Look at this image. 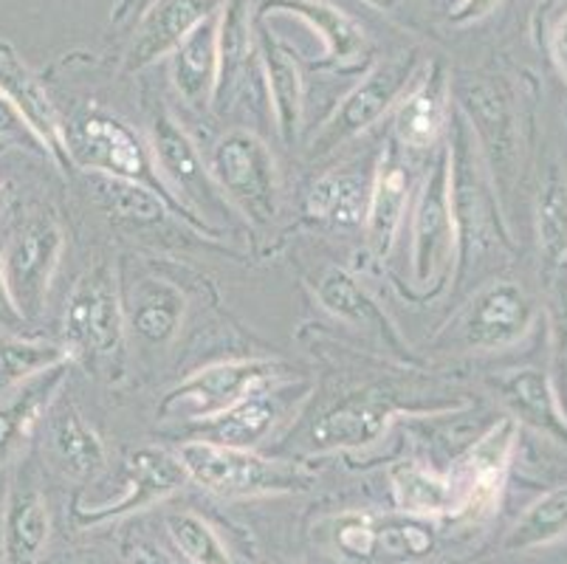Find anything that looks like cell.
<instances>
[{"label":"cell","instance_id":"ab89813d","mask_svg":"<svg viewBox=\"0 0 567 564\" xmlns=\"http://www.w3.org/2000/svg\"><path fill=\"white\" fill-rule=\"evenodd\" d=\"M554 57L559 62L561 74L567 76V14L561 18V23L556 25V34H554Z\"/></svg>","mask_w":567,"mask_h":564},{"label":"cell","instance_id":"f35d334b","mask_svg":"<svg viewBox=\"0 0 567 564\" xmlns=\"http://www.w3.org/2000/svg\"><path fill=\"white\" fill-rule=\"evenodd\" d=\"M131 564H175L169 558V553H164V547H158L156 542H138L131 551Z\"/></svg>","mask_w":567,"mask_h":564},{"label":"cell","instance_id":"52a82bcc","mask_svg":"<svg viewBox=\"0 0 567 564\" xmlns=\"http://www.w3.org/2000/svg\"><path fill=\"white\" fill-rule=\"evenodd\" d=\"M65 336L74 348L111 356L122 345V308L116 277L107 266H96L76 279L65 308Z\"/></svg>","mask_w":567,"mask_h":564},{"label":"cell","instance_id":"8992f818","mask_svg":"<svg viewBox=\"0 0 567 564\" xmlns=\"http://www.w3.org/2000/svg\"><path fill=\"white\" fill-rule=\"evenodd\" d=\"M455 206H452V153L441 158L426 178L412 217V268L417 283H432L450 263L455 248Z\"/></svg>","mask_w":567,"mask_h":564},{"label":"cell","instance_id":"9c48e42d","mask_svg":"<svg viewBox=\"0 0 567 564\" xmlns=\"http://www.w3.org/2000/svg\"><path fill=\"white\" fill-rule=\"evenodd\" d=\"M0 93L7 96V102L23 119L32 136L54 155L56 162L71 164L69 139H65V127L54 102L49 100L38 76L9 43H0Z\"/></svg>","mask_w":567,"mask_h":564},{"label":"cell","instance_id":"83f0119b","mask_svg":"<svg viewBox=\"0 0 567 564\" xmlns=\"http://www.w3.org/2000/svg\"><path fill=\"white\" fill-rule=\"evenodd\" d=\"M370 189L359 175H328L317 181L308 198V212L339 226H359L368 215Z\"/></svg>","mask_w":567,"mask_h":564},{"label":"cell","instance_id":"d6a6232c","mask_svg":"<svg viewBox=\"0 0 567 564\" xmlns=\"http://www.w3.org/2000/svg\"><path fill=\"white\" fill-rule=\"evenodd\" d=\"M167 531L173 536L175 547L182 551L184 558L193 564H231L224 542L215 534V527L200 520L193 511H182L167 520Z\"/></svg>","mask_w":567,"mask_h":564},{"label":"cell","instance_id":"74e56055","mask_svg":"<svg viewBox=\"0 0 567 564\" xmlns=\"http://www.w3.org/2000/svg\"><path fill=\"white\" fill-rule=\"evenodd\" d=\"M499 0H457L455 9H452V20L455 23H472V20H481L497 7Z\"/></svg>","mask_w":567,"mask_h":564},{"label":"cell","instance_id":"d590c367","mask_svg":"<svg viewBox=\"0 0 567 564\" xmlns=\"http://www.w3.org/2000/svg\"><path fill=\"white\" fill-rule=\"evenodd\" d=\"M379 547L390 556H421L432 547V534L417 522H384L379 525Z\"/></svg>","mask_w":567,"mask_h":564},{"label":"cell","instance_id":"8fae6325","mask_svg":"<svg viewBox=\"0 0 567 564\" xmlns=\"http://www.w3.org/2000/svg\"><path fill=\"white\" fill-rule=\"evenodd\" d=\"M534 302L517 283H494L474 297L466 314V341L472 348L499 350L523 339L534 325Z\"/></svg>","mask_w":567,"mask_h":564},{"label":"cell","instance_id":"8d00e7d4","mask_svg":"<svg viewBox=\"0 0 567 564\" xmlns=\"http://www.w3.org/2000/svg\"><path fill=\"white\" fill-rule=\"evenodd\" d=\"M337 542L348 556L370 558L379 551V525L370 516H344L339 522Z\"/></svg>","mask_w":567,"mask_h":564},{"label":"cell","instance_id":"836d02e7","mask_svg":"<svg viewBox=\"0 0 567 564\" xmlns=\"http://www.w3.org/2000/svg\"><path fill=\"white\" fill-rule=\"evenodd\" d=\"M63 361H69V353L49 345H25V341L0 345V387L20 384L23 379H32Z\"/></svg>","mask_w":567,"mask_h":564},{"label":"cell","instance_id":"b9f144b4","mask_svg":"<svg viewBox=\"0 0 567 564\" xmlns=\"http://www.w3.org/2000/svg\"><path fill=\"white\" fill-rule=\"evenodd\" d=\"M370 7H375V9H390V7H395V0H368Z\"/></svg>","mask_w":567,"mask_h":564},{"label":"cell","instance_id":"484cf974","mask_svg":"<svg viewBox=\"0 0 567 564\" xmlns=\"http://www.w3.org/2000/svg\"><path fill=\"white\" fill-rule=\"evenodd\" d=\"M393 494L399 509L412 516L446 514L457 505L455 480L441 478L417 463L393 469Z\"/></svg>","mask_w":567,"mask_h":564},{"label":"cell","instance_id":"f1b7e54d","mask_svg":"<svg viewBox=\"0 0 567 564\" xmlns=\"http://www.w3.org/2000/svg\"><path fill=\"white\" fill-rule=\"evenodd\" d=\"M567 534V485L539 496L505 540L508 551H530Z\"/></svg>","mask_w":567,"mask_h":564},{"label":"cell","instance_id":"30bf717a","mask_svg":"<svg viewBox=\"0 0 567 564\" xmlns=\"http://www.w3.org/2000/svg\"><path fill=\"white\" fill-rule=\"evenodd\" d=\"M69 139L71 162L80 167H94L113 178H142L147 170V158L138 139L127 131L125 124L111 116H85L76 122L74 136Z\"/></svg>","mask_w":567,"mask_h":564},{"label":"cell","instance_id":"603a6c76","mask_svg":"<svg viewBox=\"0 0 567 564\" xmlns=\"http://www.w3.org/2000/svg\"><path fill=\"white\" fill-rule=\"evenodd\" d=\"M262 12L293 14V18L306 20L311 29L322 34L324 45H328V51H324L328 60L353 62L364 51L362 25L324 0H266Z\"/></svg>","mask_w":567,"mask_h":564},{"label":"cell","instance_id":"ba28073f","mask_svg":"<svg viewBox=\"0 0 567 564\" xmlns=\"http://www.w3.org/2000/svg\"><path fill=\"white\" fill-rule=\"evenodd\" d=\"M412 69H415V57L412 54H401L393 57V60L379 62L364 82L353 88L342 100L339 111L333 113V119L324 127L322 139V150L333 147L337 142H344V139L355 136V133H362L364 127L375 122L386 107L393 105L399 100L404 88L410 85L412 80Z\"/></svg>","mask_w":567,"mask_h":564},{"label":"cell","instance_id":"9a60e30c","mask_svg":"<svg viewBox=\"0 0 567 564\" xmlns=\"http://www.w3.org/2000/svg\"><path fill=\"white\" fill-rule=\"evenodd\" d=\"M218 7L220 0H162L138 25L136 40L127 54V65L144 69L167 51H175L189 31L204 23L209 14H215Z\"/></svg>","mask_w":567,"mask_h":564},{"label":"cell","instance_id":"e0dca14e","mask_svg":"<svg viewBox=\"0 0 567 564\" xmlns=\"http://www.w3.org/2000/svg\"><path fill=\"white\" fill-rule=\"evenodd\" d=\"M220 80V18L209 14L173 51V82L189 105H206Z\"/></svg>","mask_w":567,"mask_h":564},{"label":"cell","instance_id":"4fadbf2b","mask_svg":"<svg viewBox=\"0 0 567 564\" xmlns=\"http://www.w3.org/2000/svg\"><path fill=\"white\" fill-rule=\"evenodd\" d=\"M517 429L519 423L514 418H503L472 449L466 460V489H463L457 511L474 516V520L492 514L503 494L508 460H512L514 443H517Z\"/></svg>","mask_w":567,"mask_h":564},{"label":"cell","instance_id":"2e32d148","mask_svg":"<svg viewBox=\"0 0 567 564\" xmlns=\"http://www.w3.org/2000/svg\"><path fill=\"white\" fill-rule=\"evenodd\" d=\"M51 514L40 489L29 483H14L3 509V564H38L49 545Z\"/></svg>","mask_w":567,"mask_h":564},{"label":"cell","instance_id":"ffe728a7","mask_svg":"<svg viewBox=\"0 0 567 564\" xmlns=\"http://www.w3.org/2000/svg\"><path fill=\"white\" fill-rule=\"evenodd\" d=\"M49 447L56 465H60L69 478L87 480L105 469V443L100 441L96 429L87 427L85 418H82L71 403H63V407L51 416Z\"/></svg>","mask_w":567,"mask_h":564},{"label":"cell","instance_id":"ee69618b","mask_svg":"<svg viewBox=\"0 0 567 564\" xmlns=\"http://www.w3.org/2000/svg\"><path fill=\"white\" fill-rule=\"evenodd\" d=\"M0 153H3V147H0ZM0 195H3V189H0Z\"/></svg>","mask_w":567,"mask_h":564},{"label":"cell","instance_id":"7bdbcfd3","mask_svg":"<svg viewBox=\"0 0 567 564\" xmlns=\"http://www.w3.org/2000/svg\"><path fill=\"white\" fill-rule=\"evenodd\" d=\"M266 564H297V562H286V558H268Z\"/></svg>","mask_w":567,"mask_h":564},{"label":"cell","instance_id":"f546056e","mask_svg":"<svg viewBox=\"0 0 567 564\" xmlns=\"http://www.w3.org/2000/svg\"><path fill=\"white\" fill-rule=\"evenodd\" d=\"M184 317V299L175 288L164 283H151L138 291L133 305V328L142 339L153 345H164L175 336Z\"/></svg>","mask_w":567,"mask_h":564},{"label":"cell","instance_id":"4dcf8cb0","mask_svg":"<svg viewBox=\"0 0 567 564\" xmlns=\"http://www.w3.org/2000/svg\"><path fill=\"white\" fill-rule=\"evenodd\" d=\"M209 429H213V441L224 443V447L251 449L275 423V407L262 396H249L240 403H235L231 410L220 412V416L209 418Z\"/></svg>","mask_w":567,"mask_h":564},{"label":"cell","instance_id":"ac0fdd59","mask_svg":"<svg viewBox=\"0 0 567 564\" xmlns=\"http://www.w3.org/2000/svg\"><path fill=\"white\" fill-rule=\"evenodd\" d=\"M63 381L65 361L38 372L32 379H23L0 401V463L29 438L32 427L38 423L40 412L49 407L54 392L63 387Z\"/></svg>","mask_w":567,"mask_h":564},{"label":"cell","instance_id":"5b68a950","mask_svg":"<svg viewBox=\"0 0 567 564\" xmlns=\"http://www.w3.org/2000/svg\"><path fill=\"white\" fill-rule=\"evenodd\" d=\"M187 483V469L182 458H173L164 449H138L127 458L122 478H118V491L100 505L76 511V525H100V522L118 520V516L133 514V511L151 509L162 503L169 494Z\"/></svg>","mask_w":567,"mask_h":564},{"label":"cell","instance_id":"44dd1931","mask_svg":"<svg viewBox=\"0 0 567 564\" xmlns=\"http://www.w3.org/2000/svg\"><path fill=\"white\" fill-rule=\"evenodd\" d=\"M153 147H156V158L158 164H162L164 175H167L187 198L198 201L206 209L218 204V193H215L213 181L206 175L193 142H189L187 133H184L178 124H173V119H158L156 127H153Z\"/></svg>","mask_w":567,"mask_h":564},{"label":"cell","instance_id":"277c9868","mask_svg":"<svg viewBox=\"0 0 567 564\" xmlns=\"http://www.w3.org/2000/svg\"><path fill=\"white\" fill-rule=\"evenodd\" d=\"M275 376V365L260 359L220 361L193 372L189 379L175 387L167 401L158 407L162 416L215 418L231 410L244 398L257 396L262 384Z\"/></svg>","mask_w":567,"mask_h":564},{"label":"cell","instance_id":"4316f807","mask_svg":"<svg viewBox=\"0 0 567 564\" xmlns=\"http://www.w3.org/2000/svg\"><path fill=\"white\" fill-rule=\"evenodd\" d=\"M536 229L539 248L548 266H561L567 257V178L561 170L548 167L536 195Z\"/></svg>","mask_w":567,"mask_h":564},{"label":"cell","instance_id":"1f68e13d","mask_svg":"<svg viewBox=\"0 0 567 564\" xmlns=\"http://www.w3.org/2000/svg\"><path fill=\"white\" fill-rule=\"evenodd\" d=\"M317 297L333 317L353 325H370L379 319V310L370 302L362 286L342 268H328L317 283Z\"/></svg>","mask_w":567,"mask_h":564},{"label":"cell","instance_id":"5bb4252c","mask_svg":"<svg viewBox=\"0 0 567 564\" xmlns=\"http://www.w3.org/2000/svg\"><path fill=\"white\" fill-rule=\"evenodd\" d=\"M395 407L390 398L379 392L350 396L348 401L337 403L333 410L324 412L311 429V443L317 452H333V449H359L381 441Z\"/></svg>","mask_w":567,"mask_h":564},{"label":"cell","instance_id":"6da1fadb","mask_svg":"<svg viewBox=\"0 0 567 564\" xmlns=\"http://www.w3.org/2000/svg\"><path fill=\"white\" fill-rule=\"evenodd\" d=\"M187 478L204 485L209 494L237 500V496L286 494V491L306 489V478L288 465L266 460L251 449L224 447L215 441L184 443L182 452Z\"/></svg>","mask_w":567,"mask_h":564},{"label":"cell","instance_id":"3957f363","mask_svg":"<svg viewBox=\"0 0 567 564\" xmlns=\"http://www.w3.org/2000/svg\"><path fill=\"white\" fill-rule=\"evenodd\" d=\"M213 175L255 224H268L277 215L275 158L255 133H229L215 147Z\"/></svg>","mask_w":567,"mask_h":564},{"label":"cell","instance_id":"7402d4cb","mask_svg":"<svg viewBox=\"0 0 567 564\" xmlns=\"http://www.w3.org/2000/svg\"><path fill=\"white\" fill-rule=\"evenodd\" d=\"M406 167L401 164L399 150H386L379 162V173H375L373 186H370L368 201V235L373 248L379 255H384L386 248L393 246V237L401 226V215L406 206Z\"/></svg>","mask_w":567,"mask_h":564},{"label":"cell","instance_id":"d4e9b609","mask_svg":"<svg viewBox=\"0 0 567 564\" xmlns=\"http://www.w3.org/2000/svg\"><path fill=\"white\" fill-rule=\"evenodd\" d=\"M260 57L280 133L282 139H291L293 131H297V124H300L302 113V80L300 71H297V62H293V57L275 38H268V34H262Z\"/></svg>","mask_w":567,"mask_h":564},{"label":"cell","instance_id":"cb8c5ba5","mask_svg":"<svg viewBox=\"0 0 567 564\" xmlns=\"http://www.w3.org/2000/svg\"><path fill=\"white\" fill-rule=\"evenodd\" d=\"M443 119H446V82L441 71L432 69V74L417 82L410 96H404L395 113L399 142L412 150L432 147L443 127Z\"/></svg>","mask_w":567,"mask_h":564},{"label":"cell","instance_id":"7a4b0ae2","mask_svg":"<svg viewBox=\"0 0 567 564\" xmlns=\"http://www.w3.org/2000/svg\"><path fill=\"white\" fill-rule=\"evenodd\" d=\"M63 255V232L51 217H34L14 232L0 255V283L9 305L23 319H38Z\"/></svg>","mask_w":567,"mask_h":564},{"label":"cell","instance_id":"60d3db41","mask_svg":"<svg viewBox=\"0 0 567 564\" xmlns=\"http://www.w3.org/2000/svg\"><path fill=\"white\" fill-rule=\"evenodd\" d=\"M7 314H14V308H12V305H9L7 291H3V283H0V319L7 317ZM14 317H18V314H14Z\"/></svg>","mask_w":567,"mask_h":564},{"label":"cell","instance_id":"7c38bea8","mask_svg":"<svg viewBox=\"0 0 567 564\" xmlns=\"http://www.w3.org/2000/svg\"><path fill=\"white\" fill-rule=\"evenodd\" d=\"M461 102L466 107L472 127L481 139L483 150L488 155V167L494 170V178L499 184H512L517 173V116L503 93L488 82H468L461 91Z\"/></svg>","mask_w":567,"mask_h":564},{"label":"cell","instance_id":"e575fe53","mask_svg":"<svg viewBox=\"0 0 567 564\" xmlns=\"http://www.w3.org/2000/svg\"><path fill=\"white\" fill-rule=\"evenodd\" d=\"M100 193L102 198L107 201V206L122 217L156 221V217L162 215V204H158L147 189H138V186H133L131 181L125 178H113L111 175V178L100 184Z\"/></svg>","mask_w":567,"mask_h":564},{"label":"cell","instance_id":"d6986e66","mask_svg":"<svg viewBox=\"0 0 567 564\" xmlns=\"http://www.w3.org/2000/svg\"><path fill=\"white\" fill-rule=\"evenodd\" d=\"M499 392H503V403L512 410L514 421L528 423V427L550 434L554 441H567L565 412H561L550 379L543 370H530V367L517 370L503 381Z\"/></svg>","mask_w":567,"mask_h":564}]
</instances>
